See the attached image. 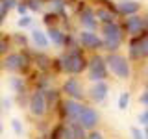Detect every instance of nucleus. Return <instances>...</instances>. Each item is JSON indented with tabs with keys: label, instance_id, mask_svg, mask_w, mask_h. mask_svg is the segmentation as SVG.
I'll list each match as a JSON object with an SVG mask.
<instances>
[{
	"label": "nucleus",
	"instance_id": "obj_1",
	"mask_svg": "<svg viewBox=\"0 0 148 139\" xmlns=\"http://www.w3.org/2000/svg\"><path fill=\"white\" fill-rule=\"evenodd\" d=\"M89 65V59L83 58V54L76 48H71V52H67L65 56H61L59 59V69L63 72L71 74V76H76V74L83 72Z\"/></svg>",
	"mask_w": 148,
	"mask_h": 139
},
{
	"label": "nucleus",
	"instance_id": "obj_2",
	"mask_svg": "<svg viewBox=\"0 0 148 139\" xmlns=\"http://www.w3.org/2000/svg\"><path fill=\"white\" fill-rule=\"evenodd\" d=\"M102 39H104V50L117 52L122 45V26L117 22H108L102 26Z\"/></svg>",
	"mask_w": 148,
	"mask_h": 139
},
{
	"label": "nucleus",
	"instance_id": "obj_3",
	"mask_svg": "<svg viewBox=\"0 0 148 139\" xmlns=\"http://www.w3.org/2000/svg\"><path fill=\"white\" fill-rule=\"evenodd\" d=\"M106 63H108V69L115 74L120 80H128L132 76V67H130L128 59L124 58L122 54L119 52H108L106 56Z\"/></svg>",
	"mask_w": 148,
	"mask_h": 139
},
{
	"label": "nucleus",
	"instance_id": "obj_4",
	"mask_svg": "<svg viewBox=\"0 0 148 139\" xmlns=\"http://www.w3.org/2000/svg\"><path fill=\"white\" fill-rule=\"evenodd\" d=\"M89 80L91 82H100L108 78V63H106V56L100 54H92L89 59Z\"/></svg>",
	"mask_w": 148,
	"mask_h": 139
},
{
	"label": "nucleus",
	"instance_id": "obj_5",
	"mask_svg": "<svg viewBox=\"0 0 148 139\" xmlns=\"http://www.w3.org/2000/svg\"><path fill=\"white\" fill-rule=\"evenodd\" d=\"M130 58L135 59V61L148 58V34L132 37V41H130Z\"/></svg>",
	"mask_w": 148,
	"mask_h": 139
},
{
	"label": "nucleus",
	"instance_id": "obj_6",
	"mask_svg": "<svg viewBox=\"0 0 148 139\" xmlns=\"http://www.w3.org/2000/svg\"><path fill=\"white\" fill-rule=\"evenodd\" d=\"M28 65H30V61L22 52H11L2 59V67L11 72H22L28 69Z\"/></svg>",
	"mask_w": 148,
	"mask_h": 139
},
{
	"label": "nucleus",
	"instance_id": "obj_7",
	"mask_svg": "<svg viewBox=\"0 0 148 139\" xmlns=\"http://www.w3.org/2000/svg\"><path fill=\"white\" fill-rule=\"evenodd\" d=\"M78 39H80V45L83 46V48L91 50V52H98V50L104 48V39H102L98 34H95V30H83V32H80Z\"/></svg>",
	"mask_w": 148,
	"mask_h": 139
},
{
	"label": "nucleus",
	"instance_id": "obj_8",
	"mask_svg": "<svg viewBox=\"0 0 148 139\" xmlns=\"http://www.w3.org/2000/svg\"><path fill=\"white\" fill-rule=\"evenodd\" d=\"M124 30L128 32L130 35H141V34H148V19L141 17V15H130L126 21H124Z\"/></svg>",
	"mask_w": 148,
	"mask_h": 139
},
{
	"label": "nucleus",
	"instance_id": "obj_9",
	"mask_svg": "<svg viewBox=\"0 0 148 139\" xmlns=\"http://www.w3.org/2000/svg\"><path fill=\"white\" fill-rule=\"evenodd\" d=\"M46 111H48V102H46L45 91H35L30 96V113L34 117H45Z\"/></svg>",
	"mask_w": 148,
	"mask_h": 139
},
{
	"label": "nucleus",
	"instance_id": "obj_10",
	"mask_svg": "<svg viewBox=\"0 0 148 139\" xmlns=\"http://www.w3.org/2000/svg\"><path fill=\"white\" fill-rule=\"evenodd\" d=\"M98 120H100L98 111H96L95 108H89V106H83L80 117H78V122H80L83 128L85 130H95L96 124H98Z\"/></svg>",
	"mask_w": 148,
	"mask_h": 139
},
{
	"label": "nucleus",
	"instance_id": "obj_11",
	"mask_svg": "<svg viewBox=\"0 0 148 139\" xmlns=\"http://www.w3.org/2000/svg\"><path fill=\"white\" fill-rule=\"evenodd\" d=\"M63 93L65 95H69V98H74V100H82L83 98V87L82 83L78 82V78H67V80L63 82Z\"/></svg>",
	"mask_w": 148,
	"mask_h": 139
},
{
	"label": "nucleus",
	"instance_id": "obj_12",
	"mask_svg": "<svg viewBox=\"0 0 148 139\" xmlns=\"http://www.w3.org/2000/svg\"><path fill=\"white\" fill-rule=\"evenodd\" d=\"M82 109H83V104H80V102L74 100V98H67V100L61 102V113L71 120H78Z\"/></svg>",
	"mask_w": 148,
	"mask_h": 139
},
{
	"label": "nucleus",
	"instance_id": "obj_13",
	"mask_svg": "<svg viewBox=\"0 0 148 139\" xmlns=\"http://www.w3.org/2000/svg\"><path fill=\"white\" fill-rule=\"evenodd\" d=\"M109 93V85L106 83V80H100V82H95L89 91V98L92 102H104L106 96Z\"/></svg>",
	"mask_w": 148,
	"mask_h": 139
},
{
	"label": "nucleus",
	"instance_id": "obj_14",
	"mask_svg": "<svg viewBox=\"0 0 148 139\" xmlns=\"http://www.w3.org/2000/svg\"><path fill=\"white\" fill-rule=\"evenodd\" d=\"M80 24L85 26V30H96L98 19H96V11H92V8H85L80 11Z\"/></svg>",
	"mask_w": 148,
	"mask_h": 139
},
{
	"label": "nucleus",
	"instance_id": "obj_15",
	"mask_svg": "<svg viewBox=\"0 0 148 139\" xmlns=\"http://www.w3.org/2000/svg\"><path fill=\"white\" fill-rule=\"evenodd\" d=\"M139 9H141V4H139L137 0H122L117 6V11L124 17L135 15V13H139Z\"/></svg>",
	"mask_w": 148,
	"mask_h": 139
},
{
	"label": "nucleus",
	"instance_id": "obj_16",
	"mask_svg": "<svg viewBox=\"0 0 148 139\" xmlns=\"http://www.w3.org/2000/svg\"><path fill=\"white\" fill-rule=\"evenodd\" d=\"M48 39H52L54 41V45L56 46H65L67 45V34H63L61 30H58V28H54V26H48Z\"/></svg>",
	"mask_w": 148,
	"mask_h": 139
},
{
	"label": "nucleus",
	"instance_id": "obj_17",
	"mask_svg": "<svg viewBox=\"0 0 148 139\" xmlns=\"http://www.w3.org/2000/svg\"><path fill=\"white\" fill-rule=\"evenodd\" d=\"M30 37H32V41H34V45L37 48H46V46H48V35H46L45 32H41V30L35 28V30H32Z\"/></svg>",
	"mask_w": 148,
	"mask_h": 139
},
{
	"label": "nucleus",
	"instance_id": "obj_18",
	"mask_svg": "<svg viewBox=\"0 0 148 139\" xmlns=\"http://www.w3.org/2000/svg\"><path fill=\"white\" fill-rule=\"evenodd\" d=\"M96 19L102 24H108V22H115V11H108L106 8H100L96 11Z\"/></svg>",
	"mask_w": 148,
	"mask_h": 139
},
{
	"label": "nucleus",
	"instance_id": "obj_19",
	"mask_svg": "<svg viewBox=\"0 0 148 139\" xmlns=\"http://www.w3.org/2000/svg\"><path fill=\"white\" fill-rule=\"evenodd\" d=\"M50 8L58 15H65V0H50Z\"/></svg>",
	"mask_w": 148,
	"mask_h": 139
},
{
	"label": "nucleus",
	"instance_id": "obj_20",
	"mask_svg": "<svg viewBox=\"0 0 148 139\" xmlns=\"http://www.w3.org/2000/svg\"><path fill=\"white\" fill-rule=\"evenodd\" d=\"M11 87H13V91L15 93H24V89H26V85H24V80L22 78H11Z\"/></svg>",
	"mask_w": 148,
	"mask_h": 139
},
{
	"label": "nucleus",
	"instance_id": "obj_21",
	"mask_svg": "<svg viewBox=\"0 0 148 139\" xmlns=\"http://www.w3.org/2000/svg\"><path fill=\"white\" fill-rule=\"evenodd\" d=\"M128 108H130V93H128V91H124L122 95L119 96V109L126 111Z\"/></svg>",
	"mask_w": 148,
	"mask_h": 139
},
{
	"label": "nucleus",
	"instance_id": "obj_22",
	"mask_svg": "<svg viewBox=\"0 0 148 139\" xmlns=\"http://www.w3.org/2000/svg\"><path fill=\"white\" fill-rule=\"evenodd\" d=\"M11 128H13V132L17 133V136H21L22 132H24V128H22V122L18 119H11Z\"/></svg>",
	"mask_w": 148,
	"mask_h": 139
},
{
	"label": "nucleus",
	"instance_id": "obj_23",
	"mask_svg": "<svg viewBox=\"0 0 148 139\" xmlns=\"http://www.w3.org/2000/svg\"><path fill=\"white\" fill-rule=\"evenodd\" d=\"M9 8L6 2H4V0H0V24H2L4 22V19H6V15H8V11H9Z\"/></svg>",
	"mask_w": 148,
	"mask_h": 139
},
{
	"label": "nucleus",
	"instance_id": "obj_24",
	"mask_svg": "<svg viewBox=\"0 0 148 139\" xmlns=\"http://www.w3.org/2000/svg\"><path fill=\"white\" fill-rule=\"evenodd\" d=\"M32 24V17L30 15H22L21 19H18V28H26Z\"/></svg>",
	"mask_w": 148,
	"mask_h": 139
},
{
	"label": "nucleus",
	"instance_id": "obj_25",
	"mask_svg": "<svg viewBox=\"0 0 148 139\" xmlns=\"http://www.w3.org/2000/svg\"><path fill=\"white\" fill-rule=\"evenodd\" d=\"M130 132H132V139H145V132H143V130H139V128L133 126Z\"/></svg>",
	"mask_w": 148,
	"mask_h": 139
},
{
	"label": "nucleus",
	"instance_id": "obj_26",
	"mask_svg": "<svg viewBox=\"0 0 148 139\" xmlns=\"http://www.w3.org/2000/svg\"><path fill=\"white\" fill-rule=\"evenodd\" d=\"M56 15H58V13H46V15H45V19H43V22H45L46 26H52V22H54Z\"/></svg>",
	"mask_w": 148,
	"mask_h": 139
},
{
	"label": "nucleus",
	"instance_id": "obj_27",
	"mask_svg": "<svg viewBox=\"0 0 148 139\" xmlns=\"http://www.w3.org/2000/svg\"><path fill=\"white\" fill-rule=\"evenodd\" d=\"M137 120H139L141 124H148V108H146L145 111H143L141 115H139V117H137Z\"/></svg>",
	"mask_w": 148,
	"mask_h": 139
},
{
	"label": "nucleus",
	"instance_id": "obj_28",
	"mask_svg": "<svg viewBox=\"0 0 148 139\" xmlns=\"http://www.w3.org/2000/svg\"><path fill=\"white\" fill-rule=\"evenodd\" d=\"M28 8L34 9V11H39V9H41V2H39V0H30V2H28Z\"/></svg>",
	"mask_w": 148,
	"mask_h": 139
},
{
	"label": "nucleus",
	"instance_id": "obj_29",
	"mask_svg": "<svg viewBox=\"0 0 148 139\" xmlns=\"http://www.w3.org/2000/svg\"><path fill=\"white\" fill-rule=\"evenodd\" d=\"M87 139H104L100 132H95V130H89V133H87Z\"/></svg>",
	"mask_w": 148,
	"mask_h": 139
},
{
	"label": "nucleus",
	"instance_id": "obj_30",
	"mask_svg": "<svg viewBox=\"0 0 148 139\" xmlns=\"http://www.w3.org/2000/svg\"><path fill=\"white\" fill-rule=\"evenodd\" d=\"M139 100H141L143 104H145L146 108H148V89H146V91H145V93H143V95H141V98H139Z\"/></svg>",
	"mask_w": 148,
	"mask_h": 139
},
{
	"label": "nucleus",
	"instance_id": "obj_31",
	"mask_svg": "<svg viewBox=\"0 0 148 139\" xmlns=\"http://www.w3.org/2000/svg\"><path fill=\"white\" fill-rule=\"evenodd\" d=\"M26 9H28V6H22V4H17V11H18V15H26Z\"/></svg>",
	"mask_w": 148,
	"mask_h": 139
},
{
	"label": "nucleus",
	"instance_id": "obj_32",
	"mask_svg": "<svg viewBox=\"0 0 148 139\" xmlns=\"http://www.w3.org/2000/svg\"><path fill=\"white\" fill-rule=\"evenodd\" d=\"M4 106H6V108H9V106H11V100L6 98V100H4Z\"/></svg>",
	"mask_w": 148,
	"mask_h": 139
},
{
	"label": "nucleus",
	"instance_id": "obj_33",
	"mask_svg": "<svg viewBox=\"0 0 148 139\" xmlns=\"http://www.w3.org/2000/svg\"><path fill=\"white\" fill-rule=\"evenodd\" d=\"M145 139H148V124H145Z\"/></svg>",
	"mask_w": 148,
	"mask_h": 139
},
{
	"label": "nucleus",
	"instance_id": "obj_34",
	"mask_svg": "<svg viewBox=\"0 0 148 139\" xmlns=\"http://www.w3.org/2000/svg\"><path fill=\"white\" fill-rule=\"evenodd\" d=\"M37 139H41V137H37Z\"/></svg>",
	"mask_w": 148,
	"mask_h": 139
}]
</instances>
